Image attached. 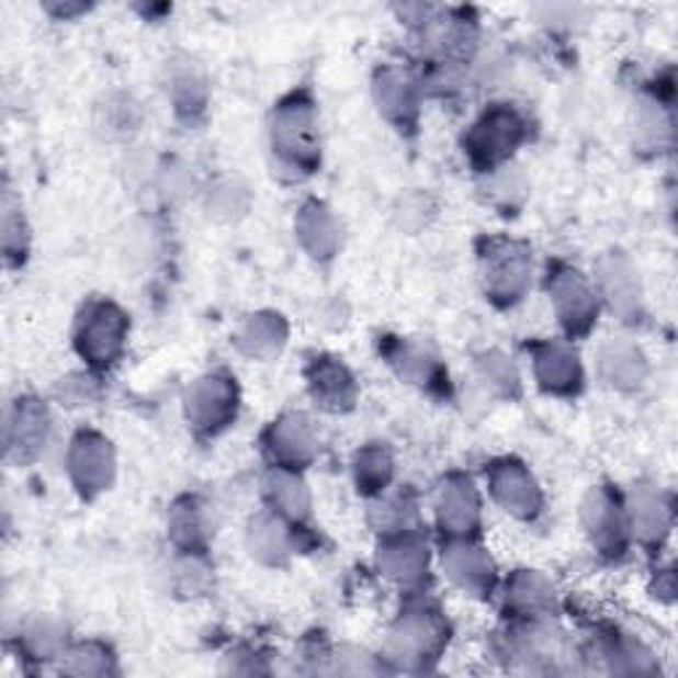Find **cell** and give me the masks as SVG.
I'll use <instances>...</instances> for the list:
<instances>
[{
    "mask_svg": "<svg viewBox=\"0 0 678 678\" xmlns=\"http://www.w3.org/2000/svg\"><path fill=\"white\" fill-rule=\"evenodd\" d=\"M385 565L393 575H400V578H414V575H419L421 565H425V556H421L419 546H414V543H403V546L387 549Z\"/></svg>",
    "mask_w": 678,
    "mask_h": 678,
    "instance_id": "obj_19",
    "label": "cell"
},
{
    "mask_svg": "<svg viewBox=\"0 0 678 678\" xmlns=\"http://www.w3.org/2000/svg\"><path fill=\"white\" fill-rule=\"evenodd\" d=\"M494 494L515 515H533L539 507V494H535L533 483L524 475L520 466H501L494 472Z\"/></svg>",
    "mask_w": 678,
    "mask_h": 678,
    "instance_id": "obj_10",
    "label": "cell"
},
{
    "mask_svg": "<svg viewBox=\"0 0 678 678\" xmlns=\"http://www.w3.org/2000/svg\"><path fill=\"white\" fill-rule=\"evenodd\" d=\"M273 144L279 146V151H284L286 157L294 162H305L316 155L313 149V112L310 104L303 101H292L279 109L276 127H273Z\"/></svg>",
    "mask_w": 678,
    "mask_h": 678,
    "instance_id": "obj_3",
    "label": "cell"
},
{
    "mask_svg": "<svg viewBox=\"0 0 678 678\" xmlns=\"http://www.w3.org/2000/svg\"><path fill=\"white\" fill-rule=\"evenodd\" d=\"M125 316L114 305H93L78 329L80 353L93 363H112L123 348Z\"/></svg>",
    "mask_w": 678,
    "mask_h": 678,
    "instance_id": "obj_1",
    "label": "cell"
},
{
    "mask_svg": "<svg viewBox=\"0 0 678 678\" xmlns=\"http://www.w3.org/2000/svg\"><path fill=\"white\" fill-rule=\"evenodd\" d=\"M448 570L462 586L470 588H490V562L477 549H451L448 554Z\"/></svg>",
    "mask_w": 678,
    "mask_h": 678,
    "instance_id": "obj_14",
    "label": "cell"
},
{
    "mask_svg": "<svg viewBox=\"0 0 678 678\" xmlns=\"http://www.w3.org/2000/svg\"><path fill=\"white\" fill-rule=\"evenodd\" d=\"M271 445L273 456H279L281 462H303L310 453V432L305 427L303 419H286L279 427H273L271 432Z\"/></svg>",
    "mask_w": 678,
    "mask_h": 678,
    "instance_id": "obj_13",
    "label": "cell"
},
{
    "mask_svg": "<svg viewBox=\"0 0 678 678\" xmlns=\"http://www.w3.org/2000/svg\"><path fill=\"white\" fill-rule=\"evenodd\" d=\"M72 665H67L69 674H106L109 657L95 647H80L69 655Z\"/></svg>",
    "mask_w": 678,
    "mask_h": 678,
    "instance_id": "obj_22",
    "label": "cell"
},
{
    "mask_svg": "<svg viewBox=\"0 0 678 678\" xmlns=\"http://www.w3.org/2000/svg\"><path fill=\"white\" fill-rule=\"evenodd\" d=\"M554 300L556 308L562 313V321H565L570 329H586L588 321H591V292L586 290V284L580 281L578 273H556L554 276Z\"/></svg>",
    "mask_w": 678,
    "mask_h": 678,
    "instance_id": "obj_8",
    "label": "cell"
},
{
    "mask_svg": "<svg viewBox=\"0 0 678 678\" xmlns=\"http://www.w3.org/2000/svg\"><path fill=\"white\" fill-rule=\"evenodd\" d=\"M313 387H316V398L321 395V398L335 408L342 406V403H348L350 393H353L348 371H344L342 366H337V363H321V366H316Z\"/></svg>",
    "mask_w": 678,
    "mask_h": 678,
    "instance_id": "obj_16",
    "label": "cell"
},
{
    "mask_svg": "<svg viewBox=\"0 0 678 678\" xmlns=\"http://www.w3.org/2000/svg\"><path fill=\"white\" fill-rule=\"evenodd\" d=\"M69 470L82 490L106 488L109 475H112V456H109L104 440L95 434H80L69 453Z\"/></svg>",
    "mask_w": 678,
    "mask_h": 678,
    "instance_id": "obj_5",
    "label": "cell"
},
{
    "mask_svg": "<svg viewBox=\"0 0 678 678\" xmlns=\"http://www.w3.org/2000/svg\"><path fill=\"white\" fill-rule=\"evenodd\" d=\"M524 276H528V260L524 252H517L515 247H504L498 252H490L488 258V290L496 297L517 300L522 292Z\"/></svg>",
    "mask_w": 678,
    "mask_h": 678,
    "instance_id": "obj_9",
    "label": "cell"
},
{
    "mask_svg": "<svg viewBox=\"0 0 678 678\" xmlns=\"http://www.w3.org/2000/svg\"><path fill=\"white\" fill-rule=\"evenodd\" d=\"M271 494L273 498H276L279 507L284 511H290V515H303L305 507H308V498H305L303 485H300L294 477H286V475L273 477Z\"/></svg>",
    "mask_w": 678,
    "mask_h": 678,
    "instance_id": "obj_21",
    "label": "cell"
},
{
    "mask_svg": "<svg viewBox=\"0 0 678 678\" xmlns=\"http://www.w3.org/2000/svg\"><path fill=\"white\" fill-rule=\"evenodd\" d=\"M376 91H380V104L385 106L387 114H406L408 109H414L411 91L395 75H385L380 86H376Z\"/></svg>",
    "mask_w": 678,
    "mask_h": 678,
    "instance_id": "obj_20",
    "label": "cell"
},
{
    "mask_svg": "<svg viewBox=\"0 0 678 678\" xmlns=\"http://www.w3.org/2000/svg\"><path fill=\"white\" fill-rule=\"evenodd\" d=\"M393 464L385 451H366L358 462V485H366V490H376L389 479Z\"/></svg>",
    "mask_w": 678,
    "mask_h": 678,
    "instance_id": "obj_17",
    "label": "cell"
},
{
    "mask_svg": "<svg viewBox=\"0 0 678 678\" xmlns=\"http://www.w3.org/2000/svg\"><path fill=\"white\" fill-rule=\"evenodd\" d=\"M234 387L228 380L210 376L202 380L189 395V417L196 421V427H223L234 414Z\"/></svg>",
    "mask_w": 678,
    "mask_h": 678,
    "instance_id": "obj_6",
    "label": "cell"
},
{
    "mask_svg": "<svg viewBox=\"0 0 678 678\" xmlns=\"http://www.w3.org/2000/svg\"><path fill=\"white\" fill-rule=\"evenodd\" d=\"M300 234H303V241L310 247V252H316V258H329V252L335 249V228H331L329 215L318 204L303 210Z\"/></svg>",
    "mask_w": 678,
    "mask_h": 678,
    "instance_id": "obj_15",
    "label": "cell"
},
{
    "mask_svg": "<svg viewBox=\"0 0 678 678\" xmlns=\"http://www.w3.org/2000/svg\"><path fill=\"white\" fill-rule=\"evenodd\" d=\"M48 432V417L46 408L32 398H19L14 406V414L9 419V451L22 462V459H32L41 445L46 443Z\"/></svg>",
    "mask_w": 678,
    "mask_h": 678,
    "instance_id": "obj_4",
    "label": "cell"
},
{
    "mask_svg": "<svg viewBox=\"0 0 678 678\" xmlns=\"http://www.w3.org/2000/svg\"><path fill=\"white\" fill-rule=\"evenodd\" d=\"M539 376L543 387L549 389H570L580 382V369L575 355L562 348H546L539 355Z\"/></svg>",
    "mask_w": 678,
    "mask_h": 678,
    "instance_id": "obj_12",
    "label": "cell"
},
{
    "mask_svg": "<svg viewBox=\"0 0 678 678\" xmlns=\"http://www.w3.org/2000/svg\"><path fill=\"white\" fill-rule=\"evenodd\" d=\"M522 138V123L515 112H496L485 114L483 120L475 125L470 136V151L477 162L494 165L498 159H504L515 149L517 140Z\"/></svg>",
    "mask_w": 678,
    "mask_h": 678,
    "instance_id": "obj_2",
    "label": "cell"
},
{
    "mask_svg": "<svg viewBox=\"0 0 678 678\" xmlns=\"http://www.w3.org/2000/svg\"><path fill=\"white\" fill-rule=\"evenodd\" d=\"M443 642V629L430 615H414L403 618L400 625L393 633V647L400 655V660H425Z\"/></svg>",
    "mask_w": 678,
    "mask_h": 678,
    "instance_id": "obj_7",
    "label": "cell"
},
{
    "mask_svg": "<svg viewBox=\"0 0 678 678\" xmlns=\"http://www.w3.org/2000/svg\"><path fill=\"white\" fill-rule=\"evenodd\" d=\"M281 329H279V321H273V318H252L249 321V326L245 329V342L249 344V350L252 353H271L273 348L281 342Z\"/></svg>",
    "mask_w": 678,
    "mask_h": 678,
    "instance_id": "obj_18",
    "label": "cell"
},
{
    "mask_svg": "<svg viewBox=\"0 0 678 678\" xmlns=\"http://www.w3.org/2000/svg\"><path fill=\"white\" fill-rule=\"evenodd\" d=\"M440 520L451 533H466L477 522V498L470 483H453L440 498Z\"/></svg>",
    "mask_w": 678,
    "mask_h": 678,
    "instance_id": "obj_11",
    "label": "cell"
}]
</instances>
